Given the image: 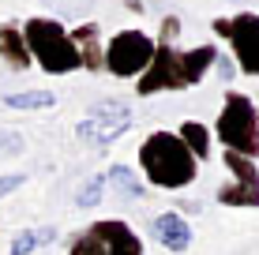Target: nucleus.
Returning a JSON list of instances; mask_svg holds the SVG:
<instances>
[{
	"instance_id": "obj_1",
	"label": "nucleus",
	"mask_w": 259,
	"mask_h": 255,
	"mask_svg": "<svg viewBox=\"0 0 259 255\" xmlns=\"http://www.w3.org/2000/svg\"><path fill=\"white\" fill-rule=\"evenodd\" d=\"M214 64H218V49H214L210 41L207 45H195L188 53H181L173 45H158L150 68L139 75L136 90L143 94V98H147V94H158V90H188V86L203 83V75H207Z\"/></svg>"
},
{
	"instance_id": "obj_2",
	"label": "nucleus",
	"mask_w": 259,
	"mask_h": 255,
	"mask_svg": "<svg viewBox=\"0 0 259 255\" xmlns=\"http://www.w3.org/2000/svg\"><path fill=\"white\" fill-rule=\"evenodd\" d=\"M139 165L154 188H169V191L188 188L195 173H199V162L173 131H150L139 146Z\"/></svg>"
},
{
	"instance_id": "obj_3",
	"label": "nucleus",
	"mask_w": 259,
	"mask_h": 255,
	"mask_svg": "<svg viewBox=\"0 0 259 255\" xmlns=\"http://www.w3.org/2000/svg\"><path fill=\"white\" fill-rule=\"evenodd\" d=\"M23 38H26V49H30V60H38L49 75H68L75 68H83L75 41H71V30H64L57 19H26Z\"/></svg>"
},
{
	"instance_id": "obj_4",
	"label": "nucleus",
	"mask_w": 259,
	"mask_h": 255,
	"mask_svg": "<svg viewBox=\"0 0 259 255\" xmlns=\"http://www.w3.org/2000/svg\"><path fill=\"white\" fill-rule=\"evenodd\" d=\"M214 135L222 139V146L233 154H244V158H259V109L248 94H226L222 101V113L214 120Z\"/></svg>"
},
{
	"instance_id": "obj_5",
	"label": "nucleus",
	"mask_w": 259,
	"mask_h": 255,
	"mask_svg": "<svg viewBox=\"0 0 259 255\" xmlns=\"http://www.w3.org/2000/svg\"><path fill=\"white\" fill-rule=\"evenodd\" d=\"M154 38L143 30H120L105 41V68L117 79H139L154 60Z\"/></svg>"
},
{
	"instance_id": "obj_6",
	"label": "nucleus",
	"mask_w": 259,
	"mask_h": 255,
	"mask_svg": "<svg viewBox=\"0 0 259 255\" xmlns=\"http://www.w3.org/2000/svg\"><path fill=\"white\" fill-rule=\"evenodd\" d=\"M132 128V109L124 101H98L83 120H79V139L94 150H109L113 143Z\"/></svg>"
},
{
	"instance_id": "obj_7",
	"label": "nucleus",
	"mask_w": 259,
	"mask_h": 255,
	"mask_svg": "<svg viewBox=\"0 0 259 255\" xmlns=\"http://www.w3.org/2000/svg\"><path fill=\"white\" fill-rule=\"evenodd\" d=\"M214 30L233 45V57L244 75H259V15L240 12L233 19H214Z\"/></svg>"
},
{
	"instance_id": "obj_8",
	"label": "nucleus",
	"mask_w": 259,
	"mask_h": 255,
	"mask_svg": "<svg viewBox=\"0 0 259 255\" xmlns=\"http://www.w3.org/2000/svg\"><path fill=\"white\" fill-rule=\"evenodd\" d=\"M226 169L233 173V184H222L218 188V203L222 207H259V169L252 158L226 150L222 154Z\"/></svg>"
},
{
	"instance_id": "obj_9",
	"label": "nucleus",
	"mask_w": 259,
	"mask_h": 255,
	"mask_svg": "<svg viewBox=\"0 0 259 255\" xmlns=\"http://www.w3.org/2000/svg\"><path fill=\"white\" fill-rule=\"evenodd\" d=\"M91 236L105 244V255H143V240L136 236L128 222H117V218H105V222L91 225Z\"/></svg>"
},
{
	"instance_id": "obj_10",
	"label": "nucleus",
	"mask_w": 259,
	"mask_h": 255,
	"mask_svg": "<svg viewBox=\"0 0 259 255\" xmlns=\"http://www.w3.org/2000/svg\"><path fill=\"white\" fill-rule=\"evenodd\" d=\"M71 41H75V53H79V64L87 72H102L105 68V45H102V30L98 23H83L71 30Z\"/></svg>"
},
{
	"instance_id": "obj_11",
	"label": "nucleus",
	"mask_w": 259,
	"mask_h": 255,
	"mask_svg": "<svg viewBox=\"0 0 259 255\" xmlns=\"http://www.w3.org/2000/svg\"><path fill=\"white\" fill-rule=\"evenodd\" d=\"M154 240L162 244V248H169V251H188V244H192V229H188V222H184L181 214L165 210V214H158V218H154Z\"/></svg>"
},
{
	"instance_id": "obj_12",
	"label": "nucleus",
	"mask_w": 259,
	"mask_h": 255,
	"mask_svg": "<svg viewBox=\"0 0 259 255\" xmlns=\"http://www.w3.org/2000/svg\"><path fill=\"white\" fill-rule=\"evenodd\" d=\"M0 60H4L8 68H15V72L30 68V49H26V38H23L19 26H12V23L0 26Z\"/></svg>"
},
{
	"instance_id": "obj_13",
	"label": "nucleus",
	"mask_w": 259,
	"mask_h": 255,
	"mask_svg": "<svg viewBox=\"0 0 259 255\" xmlns=\"http://www.w3.org/2000/svg\"><path fill=\"white\" fill-rule=\"evenodd\" d=\"M177 135H181V143L192 150V158H195V162H199V158L207 162V154H210V131L203 128L199 120H184Z\"/></svg>"
},
{
	"instance_id": "obj_14",
	"label": "nucleus",
	"mask_w": 259,
	"mask_h": 255,
	"mask_svg": "<svg viewBox=\"0 0 259 255\" xmlns=\"http://www.w3.org/2000/svg\"><path fill=\"white\" fill-rule=\"evenodd\" d=\"M105 184H113V191H120L124 199H143V180L128 165H113V169L105 173Z\"/></svg>"
},
{
	"instance_id": "obj_15",
	"label": "nucleus",
	"mask_w": 259,
	"mask_h": 255,
	"mask_svg": "<svg viewBox=\"0 0 259 255\" xmlns=\"http://www.w3.org/2000/svg\"><path fill=\"white\" fill-rule=\"evenodd\" d=\"M53 236H57L53 225H46V229H26L12 240V255H30V251H38L41 244H53Z\"/></svg>"
},
{
	"instance_id": "obj_16",
	"label": "nucleus",
	"mask_w": 259,
	"mask_h": 255,
	"mask_svg": "<svg viewBox=\"0 0 259 255\" xmlns=\"http://www.w3.org/2000/svg\"><path fill=\"white\" fill-rule=\"evenodd\" d=\"M4 105H12V109H49V105H57V94L49 90H26V94H8Z\"/></svg>"
},
{
	"instance_id": "obj_17",
	"label": "nucleus",
	"mask_w": 259,
	"mask_h": 255,
	"mask_svg": "<svg viewBox=\"0 0 259 255\" xmlns=\"http://www.w3.org/2000/svg\"><path fill=\"white\" fill-rule=\"evenodd\" d=\"M102 195H105V177H91L83 188H79L75 203L79 207H98V203H102Z\"/></svg>"
},
{
	"instance_id": "obj_18",
	"label": "nucleus",
	"mask_w": 259,
	"mask_h": 255,
	"mask_svg": "<svg viewBox=\"0 0 259 255\" xmlns=\"http://www.w3.org/2000/svg\"><path fill=\"white\" fill-rule=\"evenodd\" d=\"M68 255H105V244L98 240V236H91V233H83L75 244H71V251Z\"/></svg>"
},
{
	"instance_id": "obj_19",
	"label": "nucleus",
	"mask_w": 259,
	"mask_h": 255,
	"mask_svg": "<svg viewBox=\"0 0 259 255\" xmlns=\"http://www.w3.org/2000/svg\"><path fill=\"white\" fill-rule=\"evenodd\" d=\"M177 34H181V19H177V15H165L162 19V34H158V45H173Z\"/></svg>"
},
{
	"instance_id": "obj_20",
	"label": "nucleus",
	"mask_w": 259,
	"mask_h": 255,
	"mask_svg": "<svg viewBox=\"0 0 259 255\" xmlns=\"http://www.w3.org/2000/svg\"><path fill=\"white\" fill-rule=\"evenodd\" d=\"M23 135L19 131H0V154H19L23 150Z\"/></svg>"
},
{
	"instance_id": "obj_21",
	"label": "nucleus",
	"mask_w": 259,
	"mask_h": 255,
	"mask_svg": "<svg viewBox=\"0 0 259 255\" xmlns=\"http://www.w3.org/2000/svg\"><path fill=\"white\" fill-rule=\"evenodd\" d=\"M19 184H26V177H19V173H12V177H0V199L4 195H12Z\"/></svg>"
}]
</instances>
